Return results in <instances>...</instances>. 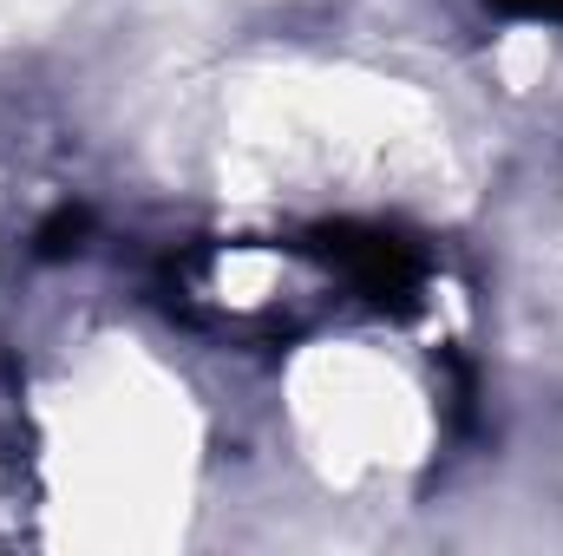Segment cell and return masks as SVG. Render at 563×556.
<instances>
[{
  "mask_svg": "<svg viewBox=\"0 0 563 556\" xmlns=\"http://www.w3.org/2000/svg\"><path fill=\"white\" fill-rule=\"evenodd\" d=\"M321 249H328V263H334L341 276L354 281L361 294H374V301H407V294L420 288V256H413L400 236H387V230H354V223H341V230L321 236Z\"/></svg>",
  "mask_w": 563,
  "mask_h": 556,
  "instance_id": "6da1fadb",
  "label": "cell"
},
{
  "mask_svg": "<svg viewBox=\"0 0 563 556\" xmlns=\"http://www.w3.org/2000/svg\"><path fill=\"white\" fill-rule=\"evenodd\" d=\"M511 13H531V20H563V0H498Z\"/></svg>",
  "mask_w": 563,
  "mask_h": 556,
  "instance_id": "7a4b0ae2",
  "label": "cell"
}]
</instances>
